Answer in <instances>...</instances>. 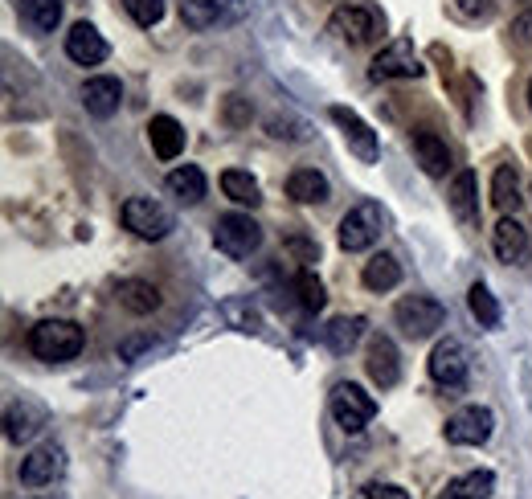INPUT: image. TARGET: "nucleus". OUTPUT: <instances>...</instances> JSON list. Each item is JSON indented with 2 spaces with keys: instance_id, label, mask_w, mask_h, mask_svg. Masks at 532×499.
<instances>
[{
  "instance_id": "obj_34",
  "label": "nucleus",
  "mask_w": 532,
  "mask_h": 499,
  "mask_svg": "<svg viewBox=\"0 0 532 499\" xmlns=\"http://www.w3.org/2000/svg\"><path fill=\"white\" fill-rule=\"evenodd\" d=\"M455 9H459L467 21H483V17H492L496 0H455Z\"/></svg>"
},
{
  "instance_id": "obj_29",
  "label": "nucleus",
  "mask_w": 532,
  "mask_h": 499,
  "mask_svg": "<svg viewBox=\"0 0 532 499\" xmlns=\"http://www.w3.org/2000/svg\"><path fill=\"white\" fill-rule=\"evenodd\" d=\"M221 193H226L230 201H238V205H258L262 201V189H258V180L250 176V172H242V168H230V172H221Z\"/></svg>"
},
{
  "instance_id": "obj_13",
  "label": "nucleus",
  "mask_w": 532,
  "mask_h": 499,
  "mask_svg": "<svg viewBox=\"0 0 532 499\" xmlns=\"http://www.w3.org/2000/svg\"><path fill=\"white\" fill-rule=\"evenodd\" d=\"M62 471H66L62 446H37L33 455L21 459V471H17V475H21L25 487H46V483L62 479Z\"/></svg>"
},
{
  "instance_id": "obj_15",
  "label": "nucleus",
  "mask_w": 532,
  "mask_h": 499,
  "mask_svg": "<svg viewBox=\"0 0 532 499\" xmlns=\"http://www.w3.org/2000/svg\"><path fill=\"white\" fill-rule=\"evenodd\" d=\"M66 58L78 62V66H99V62H107V41H103V33L95 25L78 21L66 33Z\"/></svg>"
},
{
  "instance_id": "obj_38",
  "label": "nucleus",
  "mask_w": 532,
  "mask_h": 499,
  "mask_svg": "<svg viewBox=\"0 0 532 499\" xmlns=\"http://www.w3.org/2000/svg\"><path fill=\"white\" fill-rule=\"evenodd\" d=\"M226 119H230V123H246V119H250V111H242V99H238V95L226 99Z\"/></svg>"
},
{
  "instance_id": "obj_28",
  "label": "nucleus",
  "mask_w": 532,
  "mask_h": 499,
  "mask_svg": "<svg viewBox=\"0 0 532 499\" xmlns=\"http://www.w3.org/2000/svg\"><path fill=\"white\" fill-rule=\"evenodd\" d=\"M492 205L500 213H516L520 209V176L512 164H500L492 176Z\"/></svg>"
},
{
  "instance_id": "obj_19",
  "label": "nucleus",
  "mask_w": 532,
  "mask_h": 499,
  "mask_svg": "<svg viewBox=\"0 0 532 499\" xmlns=\"http://www.w3.org/2000/svg\"><path fill=\"white\" fill-rule=\"evenodd\" d=\"M287 197L299 201V205H324L332 197V185H328V176L316 172V168H295L287 176Z\"/></svg>"
},
{
  "instance_id": "obj_18",
  "label": "nucleus",
  "mask_w": 532,
  "mask_h": 499,
  "mask_svg": "<svg viewBox=\"0 0 532 499\" xmlns=\"http://www.w3.org/2000/svg\"><path fill=\"white\" fill-rule=\"evenodd\" d=\"M414 156H418V164H422L426 176H447V168H451L447 140H442V135H434L430 127H418L414 131Z\"/></svg>"
},
{
  "instance_id": "obj_27",
  "label": "nucleus",
  "mask_w": 532,
  "mask_h": 499,
  "mask_svg": "<svg viewBox=\"0 0 532 499\" xmlns=\"http://www.w3.org/2000/svg\"><path fill=\"white\" fill-rule=\"evenodd\" d=\"M37 426H41V410H37V405L21 401V405H9V410H5V438L9 442H29L37 434Z\"/></svg>"
},
{
  "instance_id": "obj_16",
  "label": "nucleus",
  "mask_w": 532,
  "mask_h": 499,
  "mask_svg": "<svg viewBox=\"0 0 532 499\" xmlns=\"http://www.w3.org/2000/svg\"><path fill=\"white\" fill-rule=\"evenodd\" d=\"M447 205H451V213H455L459 225H467V230H475V225H479V185H475V172L471 168L451 180Z\"/></svg>"
},
{
  "instance_id": "obj_11",
  "label": "nucleus",
  "mask_w": 532,
  "mask_h": 499,
  "mask_svg": "<svg viewBox=\"0 0 532 499\" xmlns=\"http://www.w3.org/2000/svg\"><path fill=\"white\" fill-rule=\"evenodd\" d=\"M369 74H373L377 82H393V78H418V74H422V62H418V54H414V45H410L406 37H397V41H389L385 50L373 58Z\"/></svg>"
},
{
  "instance_id": "obj_10",
  "label": "nucleus",
  "mask_w": 532,
  "mask_h": 499,
  "mask_svg": "<svg viewBox=\"0 0 532 499\" xmlns=\"http://www.w3.org/2000/svg\"><path fill=\"white\" fill-rule=\"evenodd\" d=\"M496 430V414L487 405H467L447 422V442L451 446H483Z\"/></svg>"
},
{
  "instance_id": "obj_22",
  "label": "nucleus",
  "mask_w": 532,
  "mask_h": 499,
  "mask_svg": "<svg viewBox=\"0 0 532 499\" xmlns=\"http://www.w3.org/2000/svg\"><path fill=\"white\" fill-rule=\"evenodd\" d=\"M17 13L33 33H54L62 21V0H17Z\"/></svg>"
},
{
  "instance_id": "obj_3",
  "label": "nucleus",
  "mask_w": 532,
  "mask_h": 499,
  "mask_svg": "<svg viewBox=\"0 0 532 499\" xmlns=\"http://www.w3.org/2000/svg\"><path fill=\"white\" fill-rule=\"evenodd\" d=\"M381 230H385V213H381V205L361 201V205H352V209L340 217L336 238H340V250L361 254V250H369V246L381 238Z\"/></svg>"
},
{
  "instance_id": "obj_9",
  "label": "nucleus",
  "mask_w": 532,
  "mask_h": 499,
  "mask_svg": "<svg viewBox=\"0 0 532 499\" xmlns=\"http://www.w3.org/2000/svg\"><path fill=\"white\" fill-rule=\"evenodd\" d=\"M328 115H332V123L340 127V135H344V144H348V152L357 156L361 164H377V131L357 115V111H348V107H328Z\"/></svg>"
},
{
  "instance_id": "obj_12",
  "label": "nucleus",
  "mask_w": 532,
  "mask_h": 499,
  "mask_svg": "<svg viewBox=\"0 0 532 499\" xmlns=\"http://www.w3.org/2000/svg\"><path fill=\"white\" fill-rule=\"evenodd\" d=\"M492 250H496V258H500V262L520 266V262L528 258V250H532L528 225H524V221H516L512 213H504V217H500V225L492 230Z\"/></svg>"
},
{
  "instance_id": "obj_33",
  "label": "nucleus",
  "mask_w": 532,
  "mask_h": 499,
  "mask_svg": "<svg viewBox=\"0 0 532 499\" xmlns=\"http://www.w3.org/2000/svg\"><path fill=\"white\" fill-rule=\"evenodd\" d=\"M123 9H127V17L136 21V25L152 29L164 17V0H123Z\"/></svg>"
},
{
  "instance_id": "obj_39",
  "label": "nucleus",
  "mask_w": 532,
  "mask_h": 499,
  "mask_svg": "<svg viewBox=\"0 0 532 499\" xmlns=\"http://www.w3.org/2000/svg\"><path fill=\"white\" fill-rule=\"evenodd\" d=\"M528 107H532V78H528Z\"/></svg>"
},
{
  "instance_id": "obj_8",
  "label": "nucleus",
  "mask_w": 532,
  "mask_h": 499,
  "mask_svg": "<svg viewBox=\"0 0 532 499\" xmlns=\"http://www.w3.org/2000/svg\"><path fill=\"white\" fill-rule=\"evenodd\" d=\"M430 381L447 393L467 389V348L459 340H438L430 352Z\"/></svg>"
},
{
  "instance_id": "obj_32",
  "label": "nucleus",
  "mask_w": 532,
  "mask_h": 499,
  "mask_svg": "<svg viewBox=\"0 0 532 499\" xmlns=\"http://www.w3.org/2000/svg\"><path fill=\"white\" fill-rule=\"evenodd\" d=\"M295 287H299V303H303L307 311H324V303H328V295H324V283H320V279H316L307 266L299 270V283H295Z\"/></svg>"
},
{
  "instance_id": "obj_4",
  "label": "nucleus",
  "mask_w": 532,
  "mask_h": 499,
  "mask_svg": "<svg viewBox=\"0 0 532 499\" xmlns=\"http://www.w3.org/2000/svg\"><path fill=\"white\" fill-rule=\"evenodd\" d=\"M213 246L230 258H250L262 246V225L250 213H221L213 221Z\"/></svg>"
},
{
  "instance_id": "obj_35",
  "label": "nucleus",
  "mask_w": 532,
  "mask_h": 499,
  "mask_svg": "<svg viewBox=\"0 0 532 499\" xmlns=\"http://www.w3.org/2000/svg\"><path fill=\"white\" fill-rule=\"evenodd\" d=\"M287 250H291L299 262H316V258H320V246H312V242L299 238V234H291V238H287Z\"/></svg>"
},
{
  "instance_id": "obj_5",
  "label": "nucleus",
  "mask_w": 532,
  "mask_h": 499,
  "mask_svg": "<svg viewBox=\"0 0 532 499\" xmlns=\"http://www.w3.org/2000/svg\"><path fill=\"white\" fill-rule=\"evenodd\" d=\"M328 405H332V418H336V426L344 434H361L377 418V401L361 385H352V381H340L332 389V401Z\"/></svg>"
},
{
  "instance_id": "obj_30",
  "label": "nucleus",
  "mask_w": 532,
  "mask_h": 499,
  "mask_svg": "<svg viewBox=\"0 0 532 499\" xmlns=\"http://www.w3.org/2000/svg\"><path fill=\"white\" fill-rule=\"evenodd\" d=\"M467 307H471V315H475L479 328H500V303H496V295L487 291L483 283H475V287L467 291Z\"/></svg>"
},
{
  "instance_id": "obj_37",
  "label": "nucleus",
  "mask_w": 532,
  "mask_h": 499,
  "mask_svg": "<svg viewBox=\"0 0 532 499\" xmlns=\"http://www.w3.org/2000/svg\"><path fill=\"white\" fill-rule=\"evenodd\" d=\"M512 41H516V45H532V13H524V17L512 25Z\"/></svg>"
},
{
  "instance_id": "obj_25",
  "label": "nucleus",
  "mask_w": 532,
  "mask_h": 499,
  "mask_svg": "<svg viewBox=\"0 0 532 499\" xmlns=\"http://www.w3.org/2000/svg\"><path fill=\"white\" fill-rule=\"evenodd\" d=\"M361 336H365V320H361V315H340V320H332V324L324 328V340H328V348H332L336 356L352 352V348L361 344Z\"/></svg>"
},
{
  "instance_id": "obj_20",
  "label": "nucleus",
  "mask_w": 532,
  "mask_h": 499,
  "mask_svg": "<svg viewBox=\"0 0 532 499\" xmlns=\"http://www.w3.org/2000/svg\"><path fill=\"white\" fill-rule=\"evenodd\" d=\"M148 144H152V152L160 160H176V156L185 152V127L176 123L172 115H156L148 123Z\"/></svg>"
},
{
  "instance_id": "obj_7",
  "label": "nucleus",
  "mask_w": 532,
  "mask_h": 499,
  "mask_svg": "<svg viewBox=\"0 0 532 499\" xmlns=\"http://www.w3.org/2000/svg\"><path fill=\"white\" fill-rule=\"evenodd\" d=\"M381 17L369 9V5H340L332 17H328V33L344 45H369L377 33H381Z\"/></svg>"
},
{
  "instance_id": "obj_26",
  "label": "nucleus",
  "mask_w": 532,
  "mask_h": 499,
  "mask_svg": "<svg viewBox=\"0 0 532 499\" xmlns=\"http://www.w3.org/2000/svg\"><path fill=\"white\" fill-rule=\"evenodd\" d=\"M230 17L234 13H226V0H181V21L193 29H213Z\"/></svg>"
},
{
  "instance_id": "obj_24",
  "label": "nucleus",
  "mask_w": 532,
  "mask_h": 499,
  "mask_svg": "<svg viewBox=\"0 0 532 499\" xmlns=\"http://www.w3.org/2000/svg\"><path fill=\"white\" fill-rule=\"evenodd\" d=\"M115 299H119V307H127L131 315H152V311L160 307V291H156L152 283H144V279H127V283H119Z\"/></svg>"
},
{
  "instance_id": "obj_6",
  "label": "nucleus",
  "mask_w": 532,
  "mask_h": 499,
  "mask_svg": "<svg viewBox=\"0 0 532 499\" xmlns=\"http://www.w3.org/2000/svg\"><path fill=\"white\" fill-rule=\"evenodd\" d=\"M393 320L397 328H402L410 340H426L442 328V320H447V307H442L434 295H406L402 303L393 307Z\"/></svg>"
},
{
  "instance_id": "obj_31",
  "label": "nucleus",
  "mask_w": 532,
  "mask_h": 499,
  "mask_svg": "<svg viewBox=\"0 0 532 499\" xmlns=\"http://www.w3.org/2000/svg\"><path fill=\"white\" fill-rule=\"evenodd\" d=\"M492 487H496V475L492 471H471V475L455 479L447 487V495H455V499H487V495H492Z\"/></svg>"
},
{
  "instance_id": "obj_1",
  "label": "nucleus",
  "mask_w": 532,
  "mask_h": 499,
  "mask_svg": "<svg viewBox=\"0 0 532 499\" xmlns=\"http://www.w3.org/2000/svg\"><path fill=\"white\" fill-rule=\"evenodd\" d=\"M86 344V332L74 320H41L29 328V352L46 365H62V360H74Z\"/></svg>"
},
{
  "instance_id": "obj_36",
  "label": "nucleus",
  "mask_w": 532,
  "mask_h": 499,
  "mask_svg": "<svg viewBox=\"0 0 532 499\" xmlns=\"http://www.w3.org/2000/svg\"><path fill=\"white\" fill-rule=\"evenodd\" d=\"M365 495H369V499H410V491H402L397 483H369Z\"/></svg>"
},
{
  "instance_id": "obj_40",
  "label": "nucleus",
  "mask_w": 532,
  "mask_h": 499,
  "mask_svg": "<svg viewBox=\"0 0 532 499\" xmlns=\"http://www.w3.org/2000/svg\"><path fill=\"white\" fill-rule=\"evenodd\" d=\"M447 499H455V495H447Z\"/></svg>"
},
{
  "instance_id": "obj_17",
  "label": "nucleus",
  "mask_w": 532,
  "mask_h": 499,
  "mask_svg": "<svg viewBox=\"0 0 532 499\" xmlns=\"http://www.w3.org/2000/svg\"><path fill=\"white\" fill-rule=\"evenodd\" d=\"M119 103H123V86H119V78H91L82 86V107L91 111L95 119H111L115 111H119Z\"/></svg>"
},
{
  "instance_id": "obj_14",
  "label": "nucleus",
  "mask_w": 532,
  "mask_h": 499,
  "mask_svg": "<svg viewBox=\"0 0 532 499\" xmlns=\"http://www.w3.org/2000/svg\"><path fill=\"white\" fill-rule=\"evenodd\" d=\"M365 369H369L373 385H381V389H393L397 381H402V356H397V344L389 336H373Z\"/></svg>"
},
{
  "instance_id": "obj_2",
  "label": "nucleus",
  "mask_w": 532,
  "mask_h": 499,
  "mask_svg": "<svg viewBox=\"0 0 532 499\" xmlns=\"http://www.w3.org/2000/svg\"><path fill=\"white\" fill-rule=\"evenodd\" d=\"M119 217H123L127 230L136 234V238H144V242H160V238H168L176 230L172 209L160 205V201H152V197H131V201H123Z\"/></svg>"
},
{
  "instance_id": "obj_23",
  "label": "nucleus",
  "mask_w": 532,
  "mask_h": 499,
  "mask_svg": "<svg viewBox=\"0 0 532 499\" xmlns=\"http://www.w3.org/2000/svg\"><path fill=\"white\" fill-rule=\"evenodd\" d=\"M361 283L369 287V291H393L397 283H402V266H397V258L393 254H373L369 262H365V270H361Z\"/></svg>"
},
{
  "instance_id": "obj_21",
  "label": "nucleus",
  "mask_w": 532,
  "mask_h": 499,
  "mask_svg": "<svg viewBox=\"0 0 532 499\" xmlns=\"http://www.w3.org/2000/svg\"><path fill=\"white\" fill-rule=\"evenodd\" d=\"M168 193L181 205H201L205 201V172L197 164H181L168 172Z\"/></svg>"
}]
</instances>
